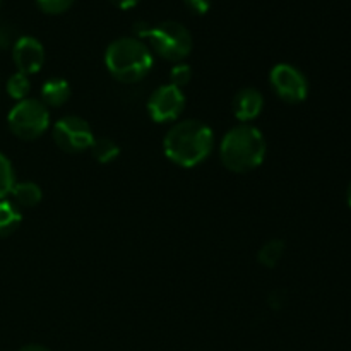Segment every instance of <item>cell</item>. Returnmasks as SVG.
Segmentation results:
<instances>
[{"label": "cell", "mask_w": 351, "mask_h": 351, "mask_svg": "<svg viewBox=\"0 0 351 351\" xmlns=\"http://www.w3.org/2000/svg\"><path fill=\"white\" fill-rule=\"evenodd\" d=\"M213 130L199 120H184L168 130L165 137V154L184 168L197 167L213 151Z\"/></svg>", "instance_id": "6da1fadb"}, {"label": "cell", "mask_w": 351, "mask_h": 351, "mask_svg": "<svg viewBox=\"0 0 351 351\" xmlns=\"http://www.w3.org/2000/svg\"><path fill=\"white\" fill-rule=\"evenodd\" d=\"M221 163L235 173H247L261 167L266 158V139L257 127L242 123L225 134L219 144Z\"/></svg>", "instance_id": "7a4b0ae2"}, {"label": "cell", "mask_w": 351, "mask_h": 351, "mask_svg": "<svg viewBox=\"0 0 351 351\" xmlns=\"http://www.w3.org/2000/svg\"><path fill=\"white\" fill-rule=\"evenodd\" d=\"M105 64L120 82H137L153 67V55L137 38H119L106 48Z\"/></svg>", "instance_id": "3957f363"}, {"label": "cell", "mask_w": 351, "mask_h": 351, "mask_svg": "<svg viewBox=\"0 0 351 351\" xmlns=\"http://www.w3.org/2000/svg\"><path fill=\"white\" fill-rule=\"evenodd\" d=\"M136 33L146 38L158 55L170 62H180L192 51V34L177 21H165L158 26L137 24Z\"/></svg>", "instance_id": "277c9868"}, {"label": "cell", "mask_w": 351, "mask_h": 351, "mask_svg": "<svg viewBox=\"0 0 351 351\" xmlns=\"http://www.w3.org/2000/svg\"><path fill=\"white\" fill-rule=\"evenodd\" d=\"M7 120L14 136L24 141H33L47 132L50 125V113L43 101L26 98L10 110Z\"/></svg>", "instance_id": "5b68a950"}, {"label": "cell", "mask_w": 351, "mask_h": 351, "mask_svg": "<svg viewBox=\"0 0 351 351\" xmlns=\"http://www.w3.org/2000/svg\"><path fill=\"white\" fill-rule=\"evenodd\" d=\"M53 141L65 153H81L91 147L95 134L84 119L69 115L53 125Z\"/></svg>", "instance_id": "8992f818"}, {"label": "cell", "mask_w": 351, "mask_h": 351, "mask_svg": "<svg viewBox=\"0 0 351 351\" xmlns=\"http://www.w3.org/2000/svg\"><path fill=\"white\" fill-rule=\"evenodd\" d=\"M271 86L287 103H302L308 95V82L304 72L290 64H278L271 71Z\"/></svg>", "instance_id": "52a82bcc"}, {"label": "cell", "mask_w": 351, "mask_h": 351, "mask_svg": "<svg viewBox=\"0 0 351 351\" xmlns=\"http://www.w3.org/2000/svg\"><path fill=\"white\" fill-rule=\"evenodd\" d=\"M185 106V96L180 88L167 84L158 88L147 101V112L156 123L171 122L180 117Z\"/></svg>", "instance_id": "ba28073f"}, {"label": "cell", "mask_w": 351, "mask_h": 351, "mask_svg": "<svg viewBox=\"0 0 351 351\" xmlns=\"http://www.w3.org/2000/svg\"><path fill=\"white\" fill-rule=\"evenodd\" d=\"M12 58L23 74H36L45 62V48L36 38L23 36L14 43Z\"/></svg>", "instance_id": "9c48e42d"}, {"label": "cell", "mask_w": 351, "mask_h": 351, "mask_svg": "<svg viewBox=\"0 0 351 351\" xmlns=\"http://www.w3.org/2000/svg\"><path fill=\"white\" fill-rule=\"evenodd\" d=\"M264 108V98L261 95V91L254 88H245L242 91H239L233 98V113H235L237 119L240 122H250L256 117H259V113Z\"/></svg>", "instance_id": "30bf717a"}, {"label": "cell", "mask_w": 351, "mask_h": 351, "mask_svg": "<svg viewBox=\"0 0 351 351\" xmlns=\"http://www.w3.org/2000/svg\"><path fill=\"white\" fill-rule=\"evenodd\" d=\"M71 98V86L65 79H48L41 88V99L45 106H62Z\"/></svg>", "instance_id": "8fae6325"}, {"label": "cell", "mask_w": 351, "mask_h": 351, "mask_svg": "<svg viewBox=\"0 0 351 351\" xmlns=\"http://www.w3.org/2000/svg\"><path fill=\"white\" fill-rule=\"evenodd\" d=\"M14 201L21 206V208H34L36 204H40L41 201V189L40 185L33 184V182H21V184H14L12 191Z\"/></svg>", "instance_id": "7c38bea8"}, {"label": "cell", "mask_w": 351, "mask_h": 351, "mask_svg": "<svg viewBox=\"0 0 351 351\" xmlns=\"http://www.w3.org/2000/svg\"><path fill=\"white\" fill-rule=\"evenodd\" d=\"M21 211L9 201H0V239L10 237L21 225Z\"/></svg>", "instance_id": "4fadbf2b"}, {"label": "cell", "mask_w": 351, "mask_h": 351, "mask_svg": "<svg viewBox=\"0 0 351 351\" xmlns=\"http://www.w3.org/2000/svg\"><path fill=\"white\" fill-rule=\"evenodd\" d=\"M89 149H91L93 158L101 165L110 163V161H113L120 154V147L117 146L115 141L106 139V137H99V139L95 137V143L91 144Z\"/></svg>", "instance_id": "5bb4252c"}, {"label": "cell", "mask_w": 351, "mask_h": 351, "mask_svg": "<svg viewBox=\"0 0 351 351\" xmlns=\"http://www.w3.org/2000/svg\"><path fill=\"white\" fill-rule=\"evenodd\" d=\"M285 254V242L283 240H269L261 247L259 254H257V261L263 264L264 267H274L281 261Z\"/></svg>", "instance_id": "9a60e30c"}, {"label": "cell", "mask_w": 351, "mask_h": 351, "mask_svg": "<svg viewBox=\"0 0 351 351\" xmlns=\"http://www.w3.org/2000/svg\"><path fill=\"white\" fill-rule=\"evenodd\" d=\"M29 91H31V82L29 79H27V75L23 74V72H17V74H14L12 77L7 81V93H9L14 99L23 101V99L27 98Z\"/></svg>", "instance_id": "2e32d148"}, {"label": "cell", "mask_w": 351, "mask_h": 351, "mask_svg": "<svg viewBox=\"0 0 351 351\" xmlns=\"http://www.w3.org/2000/svg\"><path fill=\"white\" fill-rule=\"evenodd\" d=\"M14 170L10 161L7 160V156H3L0 153V199H3L5 195L10 194L14 187Z\"/></svg>", "instance_id": "e0dca14e"}, {"label": "cell", "mask_w": 351, "mask_h": 351, "mask_svg": "<svg viewBox=\"0 0 351 351\" xmlns=\"http://www.w3.org/2000/svg\"><path fill=\"white\" fill-rule=\"evenodd\" d=\"M192 77V71L189 65L185 64H178L175 65L173 69L170 71V84L177 86V88L182 89V86L189 84V81H191Z\"/></svg>", "instance_id": "ac0fdd59"}, {"label": "cell", "mask_w": 351, "mask_h": 351, "mask_svg": "<svg viewBox=\"0 0 351 351\" xmlns=\"http://www.w3.org/2000/svg\"><path fill=\"white\" fill-rule=\"evenodd\" d=\"M40 9L47 14H62L71 9L75 0H36Z\"/></svg>", "instance_id": "d6986e66"}, {"label": "cell", "mask_w": 351, "mask_h": 351, "mask_svg": "<svg viewBox=\"0 0 351 351\" xmlns=\"http://www.w3.org/2000/svg\"><path fill=\"white\" fill-rule=\"evenodd\" d=\"M185 5L191 12L197 14V16H202L209 10L211 7V0H185Z\"/></svg>", "instance_id": "ffe728a7"}, {"label": "cell", "mask_w": 351, "mask_h": 351, "mask_svg": "<svg viewBox=\"0 0 351 351\" xmlns=\"http://www.w3.org/2000/svg\"><path fill=\"white\" fill-rule=\"evenodd\" d=\"M110 2L113 3L115 7H119V9H132V7H136L137 3H139V0H110Z\"/></svg>", "instance_id": "44dd1931"}, {"label": "cell", "mask_w": 351, "mask_h": 351, "mask_svg": "<svg viewBox=\"0 0 351 351\" xmlns=\"http://www.w3.org/2000/svg\"><path fill=\"white\" fill-rule=\"evenodd\" d=\"M9 40H10V34L7 33L5 29H2V27H0V47H5V45H9Z\"/></svg>", "instance_id": "7402d4cb"}, {"label": "cell", "mask_w": 351, "mask_h": 351, "mask_svg": "<svg viewBox=\"0 0 351 351\" xmlns=\"http://www.w3.org/2000/svg\"><path fill=\"white\" fill-rule=\"evenodd\" d=\"M19 351H50L47 346H41V345H27L24 348H21Z\"/></svg>", "instance_id": "603a6c76"}, {"label": "cell", "mask_w": 351, "mask_h": 351, "mask_svg": "<svg viewBox=\"0 0 351 351\" xmlns=\"http://www.w3.org/2000/svg\"><path fill=\"white\" fill-rule=\"evenodd\" d=\"M346 199H348V204H350V208H351V182H350V185H348V191H346Z\"/></svg>", "instance_id": "cb8c5ba5"}]
</instances>
